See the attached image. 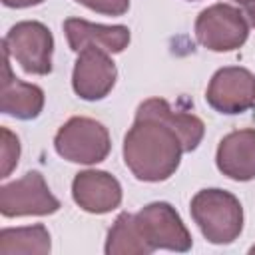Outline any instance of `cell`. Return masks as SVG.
<instances>
[{"mask_svg":"<svg viewBox=\"0 0 255 255\" xmlns=\"http://www.w3.org/2000/svg\"><path fill=\"white\" fill-rule=\"evenodd\" d=\"M44 0H2L6 8H28V6H38Z\"/></svg>","mask_w":255,"mask_h":255,"instance_id":"ffe728a7","label":"cell"},{"mask_svg":"<svg viewBox=\"0 0 255 255\" xmlns=\"http://www.w3.org/2000/svg\"><path fill=\"white\" fill-rule=\"evenodd\" d=\"M249 22L243 12L231 4H213L199 12L195 20L197 42L211 52H233L245 44Z\"/></svg>","mask_w":255,"mask_h":255,"instance_id":"5b68a950","label":"cell"},{"mask_svg":"<svg viewBox=\"0 0 255 255\" xmlns=\"http://www.w3.org/2000/svg\"><path fill=\"white\" fill-rule=\"evenodd\" d=\"M54 149L66 161L94 165L108 157L112 139L108 128L102 122L76 116L58 129L54 137Z\"/></svg>","mask_w":255,"mask_h":255,"instance_id":"3957f363","label":"cell"},{"mask_svg":"<svg viewBox=\"0 0 255 255\" xmlns=\"http://www.w3.org/2000/svg\"><path fill=\"white\" fill-rule=\"evenodd\" d=\"M237 6H239V10L243 12V16H245V20L255 28V0H233Z\"/></svg>","mask_w":255,"mask_h":255,"instance_id":"d6986e66","label":"cell"},{"mask_svg":"<svg viewBox=\"0 0 255 255\" xmlns=\"http://www.w3.org/2000/svg\"><path fill=\"white\" fill-rule=\"evenodd\" d=\"M104 251L106 255H149L153 253L137 229L135 215L128 211L116 217L112 229L108 231Z\"/></svg>","mask_w":255,"mask_h":255,"instance_id":"9a60e30c","label":"cell"},{"mask_svg":"<svg viewBox=\"0 0 255 255\" xmlns=\"http://www.w3.org/2000/svg\"><path fill=\"white\" fill-rule=\"evenodd\" d=\"M4 52L2 84H0V112L16 120H36L44 110V92L36 84L22 82L12 74L10 54Z\"/></svg>","mask_w":255,"mask_h":255,"instance_id":"7c38bea8","label":"cell"},{"mask_svg":"<svg viewBox=\"0 0 255 255\" xmlns=\"http://www.w3.org/2000/svg\"><path fill=\"white\" fill-rule=\"evenodd\" d=\"M249 253H255V245H253V247H251V249H249Z\"/></svg>","mask_w":255,"mask_h":255,"instance_id":"44dd1931","label":"cell"},{"mask_svg":"<svg viewBox=\"0 0 255 255\" xmlns=\"http://www.w3.org/2000/svg\"><path fill=\"white\" fill-rule=\"evenodd\" d=\"M2 48L26 74L46 76L52 72L54 36L42 22L24 20L14 24L4 36Z\"/></svg>","mask_w":255,"mask_h":255,"instance_id":"277c9868","label":"cell"},{"mask_svg":"<svg viewBox=\"0 0 255 255\" xmlns=\"http://www.w3.org/2000/svg\"><path fill=\"white\" fill-rule=\"evenodd\" d=\"M135 215L137 229L151 251L169 249L177 253H185L191 249L193 239L181 221L175 207L165 201H153L141 207Z\"/></svg>","mask_w":255,"mask_h":255,"instance_id":"8992f818","label":"cell"},{"mask_svg":"<svg viewBox=\"0 0 255 255\" xmlns=\"http://www.w3.org/2000/svg\"><path fill=\"white\" fill-rule=\"evenodd\" d=\"M118 70L112 60V54L92 46L78 52L72 72V88L76 96L86 102L104 100L114 90Z\"/></svg>","mask_w":255,"mask_h":255,"instance_id":"9c48e42d","label":"cell"},{"mask_svg":"<svg viewBox=\"0 0 255 255\" xmlns=\"http://www.w3.org/2000/svg\"><path fill=\"white\" fill-rule=\"evenodd\" d=\"M64 34L70 50L76 54L90 46L106 50L108 54H120L128 48L131 40L128 26H122V24L104 26V24H94L82 18L64 20Z\"/></svg>","mask_w":255,"mask_h":255,"instance_id":"8fae6325","label":"cell"},{"mask_svg":"<svg viewBox=\"0 0 255 255\" xmlns=\"http://www.w3.org/2000/svg\"><path fill=\"white\" fill-rule=\"evenodd\" d=\"M185 153L177 131L159 116L137 106L133 126L124 137V163L139 181L169 179Z\"/></svg>","mask_w":255,"mask_h":255,"instance_id":"6da1fadb","label":"cell"},{"mask_svg":"<svg viewBox=\"0 0 255 255\" xmlns=\"http://www.w3.org/2000/svg\"><path fill=\"white\" fill-rule=\"evenodd\" d=\"M191 217L201 235L213 245H229L243 231V207L239 199L225 189H201L189 205Z\"/></svg>","mask_w":255,"mask_h":255,"instance_id":"7a4b0ae2","label":"cell"},{"mask_svg":"<svg viewBox=\"0 0 255 255\" xmlns=\"http://www.w3.org/2000/svg\"><path fill=\"white\" fill-rule=\"evenodd\" d=\"M76 2L104 16H124L129 10V0H76Z\"/></svg>","mask_w":255,"mask_h":255,"instance_id":"ac0fdd59","label":"cell"},{"mask_svg":"<svg viewBox=\"0 0 255 255\" xmlns=\"http://www.w3.org/2000/svg\"><path fill=\"white\" fill-rule=\"evenodd\" d=\"M50 233L42 223L26 225V227H6L0 231V253L12 255V253H36L46 255L50 253Z\"/></svg>","mask_w":255,"mask_h":255,"instance_id":"2e32d148","label":"cell"},{"mask_svg":"<svg viewBox=\"0 0 255 255\" xmlns=\"http://www.w3.org/2000/svg\"><path fill=\"white\" fill-rule=\"evenodd\" d=\"M58 209L60 201L40 171H28L0 187V213L4 217L52 215Z\"/></svg>","mask_w":255,"mask_h":255,"instance_id":"52a82bcc","label":"cell"},{"mask_svg":"<svg viewBox=\"0 0 255 255\" xmlns=\"http://www.w3.org/2000/svg\"><path fill=\"white\" fill-rule=\"evenodd\" d=\"M72 197L76 205L88 213H110L122 203L120 181L102 169H86L76 173L72 181Z\"/></svg>","mask_w":255,"mask_h":255,"instance_id":"30bf717a","label":"cell"},{"mask_svg":"<svg viewBox=\"0 0 255 255\" xmlns=\"http://www.w3.org/2000/svg\"><path fill=\"white\" fill-rule=\"evenodd\" d=\"M20 159V139L8 128H0V177H8Z\"/></svg>","mask_w":255,"mask_h":255,"instance_id":"e0dca14e","label":"cell"},{"mask_svg":"<svg viewBox=\"0 0 255 255\" xmlns=\"http://www.w3.org/2000/svg\"><path fill=\"white\" fill-rule=\"evenodd\" d=\"M139 108H143V110L159 116L161 120H165L177 131V135H179V139L183 143L185 153L197 149V145L201 143L203 133H205V126H203V122L197 116H193L189 112L173 110L171 104L165 102L163 98H149V100L141 102Z\"/></svg>","mask_w":255,"mask_h":255,"instance_id":"5bb4252c","label":"cell"},{"mask_svg":"<svg viewBox=\"0 0 255 255\" xmlns=\"http://www.w3.org/2000/svg\"><path fill=\"white\" fill-rule=\"evenodd\" d=\"M205 102L219 114L237 116L255 106V76L247 68L217 70L205 90Z\"/></svg>","mask_w":255,"mask_h":255,"instance_id":"ba28073f","label":"cell"},{"mask_svg":"<svg viewBox=\"0 0 255 255\" xmlns=\"http://www.w3.org/2000/svg\"><path fill=\"white\" fill-rule=\"evenodd\" d=\"M217 169L233 181L255 179V129H235L227 133L215 153Z\"/></svg>","mask_w":255,"mask_h":255,"instance_id":"4fadbf2b","label":"cell"}]
</instances>
